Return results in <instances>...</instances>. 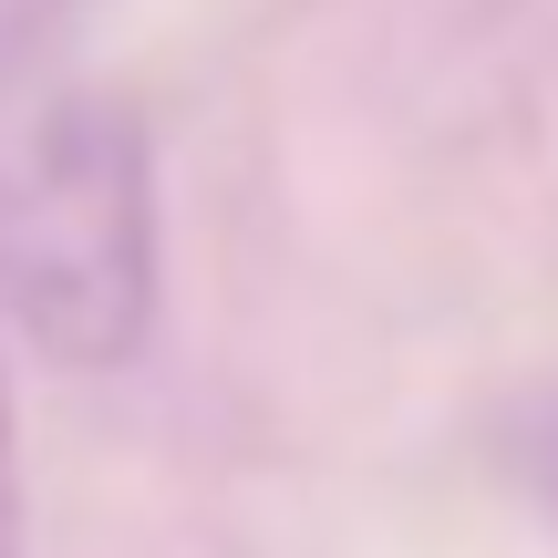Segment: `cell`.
<instances>
[{
    "label": "cell",
    "mask_w": 558,
    "mask_h": 558,
    "mask_svg": "<svg viewBox=\"0 0 558 558\" xmlns=\"http://www.w3.org/2000/svg\"><path fill=\"white\" fill-rule=\"evenodd\" d=\"M21 11H62V0H21Z\"/></svg>",
    "instance_id": "cell-4"
},
{
    "label": "cell",
    "mask_w": 558,
    "mask_h": 558,
    "mask_svg": "<svg viewBox=\"0 0 558 558\" xmlns=\"http://www.w3.org/2000/svg\"><path fill=\"white\" fill-rule=\"evenodd\" d=\"M0 320L73 373L156 331V177L124 104L62 94L0 135Z\"/></svg>",
    "instance_id": "cell-1"
},
{
    "label": "cell",
    "mask_w": 558,
    "mask_h": 558,
    "mask_svg": "<svg viewBox=\"0 0 558 558\" xmlns=\"http://www.w3.org/2000/svg\"><path fill=\"white\" fill-rule=\"evenodd\" d=\"M0 558H32V507H21V424H11V362H0Z\"/></svg>",
    "instance_id": "cell-2"
},
{
    "label": "cell",
    "mask_w": 558,
    "mask_h": 558,
    "mask_svg": "<svg viewBox=\"0 0 558 558\" xmlns=\"http://www.w3.org/2000/svg\"><path fill=\"white\" fill-rule=\"evenodd\" d=\"M538 486H548V497H558V424H548V435H538Z\"/></svg>",
    "instance_id": "cell-3"
}]
</instances>
